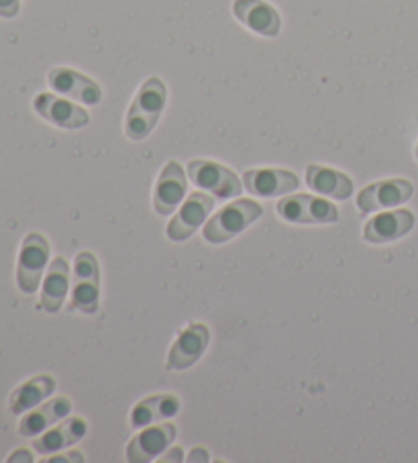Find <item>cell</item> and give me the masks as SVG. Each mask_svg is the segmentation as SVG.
<instances>
[{"mask_svg": "<svg viewBox=\"0 0 418 463\" xmlns=\"http://www.w3.org/2000/svg\"><path fill=\"white\" fill-rule=\"evenodd\" d=\"M167 102V88L162 78L151 76L137 90L131 107L127 110L125 135L131 141L147 139L162 117Z\"/></svg>", "mask_w": 418, "mask_h": 463, "instance_id": "obj_1", "label": "cell"}, {"mask_svg": "<svg viewBox=\"0 0 418 463\" xmlns=\"http://www.w3.org/2000/svg\"><path fill=\"white\" fill-rule=\"evenodd\" d=\"M263 214V206L253 201H237L224 206L204 225V239L214 245L227 243Z\"/></svg>", "mask_w": 418, "mask_h": 463, "instance_id": "obj_2", "label": "cell"}, {"mask_svg": "<svg viewBox=\"0 0 418 463\" xmlns=\"http://www.w3.org/2000/svg\"><path fill=\"white\" fill-rule=\"evenodd\" d=\"M276 211L284 221L296 225H328L339 221V211L335 204L309 194L286 196L276 204Z\"/></svg>", "mask_w": 418, "mask_h": 463, "instance_id": "obj_3", "label": "cell"}, {"mask_svg": "<svg viewBox=\"0 0 418 463\" xmlns=\"http://www.w3.org/2000/svg\"><path fill=\"white\" fill-rule=\"evenodd\" d=\"M74 276V297H71L70 310L94 315L100 302V269L92 253L82 251L76 255Z\"/></svg>", "mask_w": 418, "mask_h": 463, "instance_id": "obj_4", "label": "cell"}, {"mask_svg": "<svg viewBox=\"0 0 418 463\" xmlns=\"http://www.w3.org/2000/svg\"><path fill=\"white\" fill-rule=\"evenodd\" d=\"M47 260H50V243L42 233H29L23 239L17 266V284L21 292H37L39 282L45 274Z\"/></svg>", "mask_w": 418, "mask_h": 463, "instance_id": "obj_5", "label": "cell"}, {"mask_svg": "<svg viewBox=\"0 0 418 463\" xmlns=\"http://www.w3.org/2000/svg\"><path fill=\"white\" fill-rule=\"evenodd\" d=\"M188 175L195 186L213 193L216 198L237 196L243 188L235 172L221 164L204 162V159H192L188 164Z\"/></svg>", "mask_w": 418, "mask_h": 463, "instance_id": "obj_6", "label": "cell"}, {"mask_svg": "<svg viewBox=\"0 0 418 463\" xmlns=\"http://www.w3.org/2000/svg\"><path fill=\"white\" fill-rule=\"evenodd\" d=\"M413 182L402 178L382 180L361 190L357 196V209L364 214L384 209H396V206L406 204L413 198Z\"/></svg>", "mask_w": 418, "mask_h": 463, "instance_id": "obj_7", "label": "cell"}, {"mask_svg": "<svg viewBox=\"0 0 418 463\" xmlns=\"http://www.w3.org/2000/svg\"><path fill=\"white\" fill-rule=\"evenodd\" d=\"M208 339H211V331L203 323H192L180 333V337L167 354L166 367L167 372H184L195 365L206 351Z\"/></svg>", "mask_w": 418, "mask_h": 463, "instance_id": "obj_8", "label": "cell"}, {"mask_svg": "<svg viewBox=\"0 0 418 463\" xmlns=\"http://www.w3.org/2000/svg\"><path fill=\"white\" fill-rule=\"evenodd\" d=\"M47 84H50L53 92L63 94V97L82 102V105L88 107L99 105L102 100L100 86L76 70L53 68L50 70V74H47Z\"/></svg>", "mask_w": 418, "mask_h": 463, "instance_id": "obj_9", "label": "cell"}, {"mask_svg": "<svg viewBox=\"0 0 418 463\" xmlns=\"http://www.w3.org/2000/svg\"><path fill=\"white\" fill-rule=\"evenodd\" d=\"M33 109L39 117L45 118L47 123L60 127V129H82V127L90 123V117H88L84 109L50 92L37 94Z\"/></svg>", "mask_w": 418, "mask_h": 463, "instance_id": "obj_10", "label": "cell"}, {"mask_svg": "<svg viewBox=\"0 0 418 463\" xmlns=\"http://www.w3.org/2000/svg\"><path fill=\"white\" fill-rule=\"evenodd\" d=\"M214 209V198L204 193H195L186 203H184L178 214L172 219L170 225H167V237L172 241H186L190 235H195V231L204 225V221L211 211Z\"/></svg>", "mask_w": 418, "mask_h": 463, "instance_id": "obj_11", "label": "cell"}, {"mask_svg": "<svg viewBox=\"0 0 418 463\" xmlns=\"http://www.w3.org/2000/svg\"><path fill=\"white\" fill-rule=\"evenodd\" d=\"M233 13L239 23L261 37H278L282 29L280 13L265 0H235Z\"/></svg>", "mask_w": 418, "mask_h": 463, "instance_id": "obj_12", "label": "cell"}, {"mask_svg": "<svg viewBox=\"0 0 418 463\" xmlns=\"http://www.w3.org/2000/svg\"><path fill=\"white\" fill-rule=\"evenodd\" d=\"M176 439L174 422H162L157 427H149L133 437V441L127 445V459L131 463H149L157 455H162Z\"/></svg>", "mask_w": 418, "mask_h": 463, "instance_id": "obj_13", "label": "cell"}, {"mask_svg": "<svg viewBox=\"0 0 418 463\" xmlns=\"http://www.w3.org/2000/svg\"><path fill=\"white\" fill-rule=\"evenodd\" d=\"M186 196V174L178 162H167L159 174L156 193H154V209L162 217L172 214L178 204Z\"/></svg>", "mask_w": 418, "mask_h": 463, "instance_id": "obj_14", "label": "cell"}, {"mask_svg": "<svg viewBox=\"0 0 418 463\" xmlns=\"http://www.w3.org/2000/svg\"><path fill=\"white\" fill-rule=\"evenodd\" d=\"M414 227V214L406 209L390 211L384 214H377L372 221L366 222L364 227V239L367 243H390L398 241L404 235H408Z\"/></svg>", "mask_w": 418, "mask_h": 463, "instance_id": "obj_15", "label": "cell"}, {"mask_svg": "<svg viewBox=\"0 0 418 463\" xmlns=\"http://www.w3.org/2000/svg\"><path fill=\"white\" fill-rule=\"evenodd\" d=\"M247 193L263 198L296 193L300 186L299 175L288 170H249L243 174Z\"/></svg>", "mask_w": 418, "mask_h": 463, "instance_id": "obj_16", "label": "cell"}, {"mask_svg": "<svg viewBox=\"0 0 418 463\" xmlns=\"http://www.w3.org/2000/svg\"><path fill=\"white\" fill-rule=\"evenodd\" d=\"M70 290V266L68 261L62 258H55L50 263V269H47V276L43 280V290H42V300H39V308L45 310V313L55 315L63 307V300L68 297Z\"/></svg>", "mask_w": 418, "mask_h": 463, "instance_id": "obj_17", "label": "cell"}, {"mask_svg": "<svg viewBox=\"0 0 418 463\" xmlns=\"http://www.w3.org/2000/svg\"><path fill=\"white\" fill-rule=\"evenodd\" d=\"M307 184L312 193L335 198V201H347L353 194V182L347 174L317 164H310L307 167Z\"/></svg>", "mask_w": 418, "mask_h": 463, "instance_id": "obj_18", "label": "cell"}, {"mask_svg": "<svg viewBox=\"0 0 418 463\" xmlns=\"http://www.w3.org/2000/svg\"><path fill=\"white\" fill-rule=\"evenodd\" d=\"M58 384L52 376H35L27 380L25 384H21L13 390V394L9 398V411L14 417H21L23 412H27L31 409H35L37 404H42L45 398H50Z\"/></svg>", "mask_w": 418, "mask_h": 463, "instance_id": "obj_19", "label": "cell"}, {"mask_svg": "<svg viewBox=\"0 0 418 463\" xmlns=\"http://www.w3.org/2000/svg\"><path fill=\"white\" fill-rule=\"evenodd\" d=\"M86 430H88V425L84 419H80V417L68 419V420H63L60 427L47 430L45 435L35 437L33 449L37 453H43V455L58 453L62 449H66V447H70V445L82 441Z\"/></svg>", "mask_w": 418, "mask_h": 463, "instance_id": "obj_20", "label": "cell"}, {"mask_svg": "<svg viewBox=\"0 0 418 463\" xmlns=\"http://www.w3.org/2000/svg\"><path fill=\"white\" fill-rule=\"evenodd\" d=\"M180 411V401L174 394H156L141 401L131 412V427L146 429L151 422L174 419Z\"/></svg>", "mask_w": 418, "mask_h": 463, "instance_id": "obj_21", "label": "cell"}, {"mask_svg": "<svg viewBox=\"0 0 418 463\" xmlns=\"http://www.w3.org/2000/svg\"><path fill=\"white\" fill-rule=\"evenodd\" d=\"M70 411H71L70 398L60 396V398H53V401H47L33 412H29L27 417L19 422V433L23 437L42 435L43 430H47V427L53 425V422L68 417Z\"/></svg>", "mask_w": 418, "mask_h": 463, "instance_id": "obj_22", "label": "cell"}, {"mask_svg": "<svg viewBox=\"0 0 418 463\" xmlns=\"http://www.w3.org/2000/svg\"><path fill=\"white\" fill-rule=\"evenodd\" d=\"M21 11V0H0V19H14Z\"/></svg>", "mask_w": 418, "mask_h": 463, "instance_id": "obj_23", "label": "cell"}, {"mask_svg": "<svg viewBox=\"0 0 418 463\" xmlns=\"http://www.w3.org/2000/svg\"><path fill=\"white\" fill-rule=\"evenodd\" d=\"M43 461H50V463H55V461H84L82 453L80 451H71L70 455H53V458H45Z\"/></svg>", "mask_w": 418, "mask_h": 463, "instance_id": "obj_24", "label": "cell"}, {"mask_svg": "<svg viewBox=\"0 0 418 463\" xmlns=\"http://www.w3.org/2000/svg\"><path fill=\"white\" fill-rule=\"evenodd\" d=\"M19 455H13V458H9V461H17V459H25V461H31L33 458H31V455H27L29 451H25V449H19L17 451Z\"/></svg>", "mask_w": 418, "mask_h": 463, "instance_id": "obj_25", "label": "cell"}, {"mask_svg": "<svg viewBox=\"0 0 418 463\" xmlns=\"http://www.w3.org/2000/svg\"><path fill=\"white\" fill-rule=\"evenodd\" d=\"M416 159H418V147H416Z\"/></svg>", "mask_w": 418, "mask_h": 463, "instance_id": "obj_26", "label": "cell"}]
</instances>
